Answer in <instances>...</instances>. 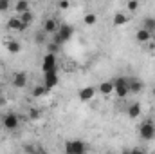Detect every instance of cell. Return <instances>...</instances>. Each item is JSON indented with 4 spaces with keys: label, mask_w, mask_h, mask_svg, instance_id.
<instances>
[{
    "label": "cell",
    "mask_w": 155,
    "mask_h": 154,
    "mask_svg": "<svg viewBox=\"0 0 155 154\" xmlns=\"http://www.w3.org/2000/svg\"><path fill=\"white\" fill-rule=\"evenodd\" d=\"M139 136L146 142L153 140L155 138V123L152 120H144L141 125H139Z\"/></svg>",
    "instance_id": "cell-1"
},
{
    "label": "cell",
    "mask_w": 155,
    "mask_h": 154,
    "mask_svg": "<svg viewBox=\"0 0 155 154\" xmlns=\"http://www.w3.org/2000/svg\"><path fill=\"white\" fill-rule=\"evenodd\" d=\"M72 33H74V27H72V26H69V24H61L60 29H58V33L52 37V40L58 42V44H63V42H67V40L72 38Z\"/></svg>",
    "instance_id": "cell-2"
},
{
    "label": "cell",
    "mask_w": 155,
    "mask_h": 154,
    "mask_svg": "<svg viewBox=\"0 0 155 154\" xmlns=\"http://www.w3.org/2000/svg\"><path fill=\"white\" fill-rule=\"evenodd\" d=\"M114 91L119 98H126V94L130 93L128 89V78L126 76H119L114 80Z\"/></svg>",
    "instance_id": "cell-3"
},
{
    "label": "cell",
    "mask_w": 155,
    "mask_h": 154,
    "mask_svg": "<svg viewBox=\"0 0 155 154\" xmlns=\"http://www.w3.org/2000/svg\"><path fill=\"white\" fill-rule=\"evenodd\" d=\"M87 151V145L81 140H69L65 143V152L67 154H83Z\"/></svg>",
    "instance_id": "cell-4"
},
{
    "label": "cell",
    "mask_w": 155,
    "mask_h": 154,
    "mask_svg": "<svg viewBox=\"0 0 155 154\" xmlns=\"http://www.w3.org/2000/svg\"><path fill=\"white\" fill-rule=\"evenodd\" d=\"M41 69H43V73L56 71V54H54V53H47V54H45L43 64H41Z\"/></svg>",
    "instance_id": "cell-5"
},
{
    "label": "cell",
    "mask_w": 155,
    "mask_h": 154,
    "mask_svg": "<svg viewBox=\"0 0 155 154\" xmlns=\"http://www.w3.org/2000/svg\"><path fill=\"white\" fill-rule=\"evenodd\" d=\"M7 27H9L11 31H25L29 26H27V24H24V22L20 20V16H13V18H9Z\"/></svg>",
    "instance_id": "cell-6"
},
{
    "label": "cell",
    "mask_w": 155,
    "mask_h": 154,
    "mask_svg": "<svg viewBox=\"0 0 155 154\" xmlns=\"http://www.w3.org/2000/svg\"><path fill=\"white\" fill-rule=\"evenodd\" d=\"M94 96H96V87H92V85L83 87V89H79V93H78V98H79L81 102H88V100H92Z\"/></svg>",
    "instance_id": "cell-7"
},
{
    "label": "cell",
    "mask_w": 155,
    "mask_h": 154,
    "mask_svg": "<svg viewBox=\"0 0 155 154\" xmlns=\"http://www.w3.org/2000/svg\"><path fill=\"white\" fill-rule=\"evenodd\" d=\"M18 121H20V120H18V116L11 113V114H5V116H4V121H2V125H4L7 131H15V129L18 127Z\"/></svg>",
    "instance_id": "cell-8"
},
{
    "label": "cell",
    "mask_w": 155,
    "mask_h": 154,
    "mask_svg": "<svg viewBox=\"0 0 155 154\" xmlns=\"http://www.w3.org/2000/svg\"><path fill=\"white\" fill-rule=\"evenodd\" d=\"M43 75H45V78H43V85L47 87V91L58 85V75H56V71H49V73H43Z\"/></svg>",
    "instance_id": "cell-9"
},
{
    "label": "cell",
    "mask_w": 155,
    "mask_h": 154,
    "mask_svg": "<svg viewBox=\"0 0 155 154\" xmlns=\"http://www.w3.org/2000/svg\"><path fill=\"white\" fill-rule=\"evenodd\" d=\"M128 89H130V93L139 94V93L144 89V85H143V82L137 80V78H128Z\"/></svg>",
    "instance_id": "cell-10"
},
{
    "label": "cell",
    "mask_w": 155,
    "mask_h": 154,
    "mask_svg": "<svg viewBox=\"0 0 155 154\" xmlns=\"http://www.w3.org/2000/svg\"><path fill=\"white\" fill-rule=\"evenodd\" d=\"M13 85L16 87V89H24L25 85H27V75L22 71V73H16L15 76H13Z\"/></svg>",
    "instance_id": "cell-11"
},
{
    "label": "cell",
    "mask_w": 155,
    "mask_h": 154,
    "mask_svg": "<svg viewBox=\"0 0 155 154\" xmlns=\"http://www.w3.org/2000/svg\"><path fill=\"white\" fill-rule=\"evenodd\" d=\"M152 38V33L148 31V29H144V27H141L137 33H135V40L139 42V44H146V42H150Z\"/></svg>",
    "instance_id": "cell-12"
},
{
    "label": "cell",
    "mask_w": 155,
    "mask_h": 154,
    "mask_svg": "<svg viewBox=\"0 0 155 154\" xmlns=\"http://www.w3.org/2000/svg\"><path fill=\"white\" fill-rule=\"evenodd\" d=\"M5 49H7V53H11V54H18V53L22 51V45H20V42L7 40V42H5Z\"/></svg>",
    "instance_id": "cell-13"
},
{
    "label": "cell",
    "mask_w": 155,
    "mask_h": 154,
    "mask_svg": "<svg viewBox=\"0 0 155 154\" xmlns=\"http://www.w3.org/2000/svg\"><path fill=\"white\" fill-rule=\"evenodd\" d=\"M99 93H101L103 96H108L110 93H114V80L101 82V85H99Z\"/></svg>",
    "instance_id": "cell-14"
},
{
    "label": "cell",
    "mask_w": 155,
    "mask_h": 154,
    "mask_svg": "<svg viewBox=\"0 0 155 154\" xmlns=\"http://www.w3.org/2000/svg\"><path fill=\"white\" fill-rule=\"evenodd\" d=\"M56 29H58L56 20H54V18H47V20H45V24H43V31H45V33H49V35H52Z\"/></svg>",
    "instance_id": "cell-15"
},
{
    "label": "cell",
    "mask_w": 155,
    "mask_h": 154,
    "mask_svg": "<svg viewBox=\"0 0 155 154\" xmlns=\"http://www.w3.org/2000/svg\"><path fill=\"white\" fill-rule=\"evenodd\" d=\"M139 114H141V103H132V105L128 107V118L135 120Z\"/></svg>",
    "instance_id": "cell-16"
},
{
    "label": "cell",
    "mask_w": 155,
    "mask_h": 154,
    "mask_svg": "<svg viewBox=\"0 0 155 154\" xmlns=\"http://www.w3.org/2000/svg\"><path fill=\"white\" fill-rule=\"evenodd\" d=\"M29 7H31V4H29L27 0H18L16 5H15V11L20 15V13H24V11H29Z\"/></svg>",
    "instance_id": "cell-17"
},
{
    "label": "cell",
    "mask_w": 155,
    "mask_h": 154,
    "mask_svg": "<svg viewBox=\"0 0 155 154\" xmlns=\"http://www.w3.org/2000/svg\"><path fill=\"white\" fill-rule=\"evenodd\" d=\"M143 27H144V29H148V31L153 35V33H155V18H153V16L144 18V20H143Z\"/></svg>",
    "instance_id": "cell-18"
},
{
    "label": "cell",
    "mask_w": 155,
    "mask_h": 154,
    "mask_svg": "<svg viewBox=\"0 0 155 154\" xmlns=\"http://www.w3.org/2000/svg\"><path fill=\"white\" fill-rule=\"evenodd\" d=\"M18 16H20V20H22L24 24H27V26H31V22H35V15H33L31 11H24V13H20Z\"/></svg>",
    "instance_id": "cell-19"
},
{
    "label": "cell",
    "mask_w": 155,
    "mask_h": 154,
    "mask_svg": "<svg viewBox=\"0 0 155 154\" xmlns=\"http://www.w3.org/2000/svg\"><path fill=\"white\" fill-rule=\"evenodd\" d=\"M128 22V18H126V15H123V13H116L114 15V26L119 27V26H124Z\"/></svg>",
    "instance_id": "cell-20"
},
{
    "label": "cell",
    "mask_w": 155,
    "mask_h": 154,
    "mask_svg": "<svg viewBox=\"0 0 155 154\" xmlns=\"http://www.w3.org/2000/svg\"><path fill=\"white\" fill-rule=\"evenodd\" d=\"M60 47H61V44H58V42H54V40H52V42H47V51H49V53H54V54H56V53L60 51Z\"/></svg>",
    "instance_id": "cell-21"
},
{
    "label": "cell",
    "mask_w": 155,
    "mask_h": 154,
    "mask_svg": "<svg viewBox=\"0 0 155 154\" xmlns=\"http://www.w3.org/2000/svg\"><path fill=\"white\" fill-rule=\"evenodd\" d=\"M45 93H47V87H45V85H36V87L33 89V96H35V98H40V96H43Z\"/></svg>",
    "instance_id": "cell-22"
},
{
    "label": "cell",
    "mask_w": 155,
    "mask_h": 154,
    "mask_svg": "<svg viewBox=\"0 0 155 154\" xmlns=\"http://www.w3.org/2000/svg\"><path fill=\"white\" fill-rule=\"evenodd\" d=\"M47 37H49V33H45V31L41 29V31H38V33L35 35V40H36V44H45V42H47Z\"/></svg>",
    "instance_id": "cell-23"
},
{
    "label": "cell",
    "mask_w": 155,
    "mask_h": 154,
    "mask_svg": "<svg viewBox=\"0 0 155 154\" xmlns=\"http://www.w3.org/2000/svg\"><path fill=\"white\" fill-rule=\"evenodd\" d=\"M83 22H85L87 26H94V24L97 22V16H96L94 13H88V15H85V18H83Z\"/></svg>",
    "instance_id": "cell-24"
},
{
    "label": "cell",
    "mask_w": 155,
    "mask_h": 154,
    "mask_svg": "<svg viewBox=\"0 0 155 154\" xmlns=\"http://www.w3.org/2000/svg\"><path fill=\"white\" fill-rule=\"evenodd\" d=\"M126 5H128V9H130L132 13H135V11H137V7H139V2H137V0H130Z\"/></svg>",
    "instance_id": "cell-25"
},
{
    "label": "cell",
    "mask_w": 155,
    "mask_h": 154,
    "mask_svg": "<svg viewBox=\"0 0 155 154\" xmlns=\"http://www.w3.org/2000/svg\"><path fill=\"white\" fill-rule=\"evenodd\" d=\"M9 11V2L7 0H0V13H5Z\"/></svg>",
    "instance_id": "cell-26"
},
{
    "label": "cell",
    "mask_w": 155,
    "mask_h": 154,
    "mask_svg": "<svg viewBox=\"0 0 155 154\" xmlns=\"http://www.w3.org/2000/svg\"><path fill=\"white\" fill-rule=\"evenodd\" d=\"M29 118H31V120H38L40 118V111L38 109H29Z\"/></svg>",
    "instance_id": "cell-27"
},
{
    "label": "cell",
    "mask_w": 155,
    "mask_h": 154,
    "mask_svg": "<svg viewBox=\"0 0 155 154\" xmlns=\"http://www.w3.org/2000/svg\"><path fill=\"white\" fill-rule=\"evenodd\" d=\"M60 7H61V9H67V7H69V2H67V0H60Z\"/></svg>",
    "instance_id": "cell-28"
},
{
    "label": "cell",
    "mask_w": 155,
    "mask_h": 154,
    "mask_svg": "<svg viewBox=\"0 0 155 154\" xmlns=\"http://www.w3.org/2000/svg\"><path fill=\"white\" fill-rule=\"evenodd\" d=\"M25 151H27V152H35L36 149H35V147H31V145H27V147H25Z\"/></svg>",
    "instance_id": "cell-29"
},
{
    "label": "cell",
    "mask_w": 155,
    "mask_h": 154,
    "mask_svg": "<svg viewBox=\"0 0 155 154\" xmlns=\"http://www.w3.org/2000/svg\"><path fill=\"white\" fill-rule=\"evenodd\" d=\"M5 105V98L4 96H0V107H4Z\"/></svg>",
    "instance_id": "cell-30"
},
{
    "label": "cell",
    "mask_w": 155,
    "mask_h": 154,
    "mask_svg": "<svg viewBox=\"0 0 155 154\" xmlns=\"http://www.w3.org/2000/svg\"><path fill=\"white\" fill-rule=\"evenodd\" d=\"M153 96H155V87H153Z\"/></svg>",
    "instance_id": "cell-31"
},
{
    "label": "cell",
    "mask_w": 155,
    "mask_h": 154,
    "mask_svg": "<svg viewBox=\"0 0 155 154\" xmlns=\"http://www.w3.org/2000/svg\"><path fill=\"white\" fill-rule=\"evenodd\" d=\"M2 127H4V125H2V123H0V129H2Z\"/></svg>",
    "instance_id": "cell-32"
},
{
    "label": "cell",
    "mask_w": 155,
    "mask_h": 154,
    "mask_svg": "<svg viewBox=\"0 0 155 154\" xmlns=\"http://www.w3.org/2000/svg\"><path fill=\"white\" fill-rule=\"evenodd\" d=\"M7 2H11V0H7Z\"/></svg>",
    "instance_id": "cell-33"
}]
</instances>
